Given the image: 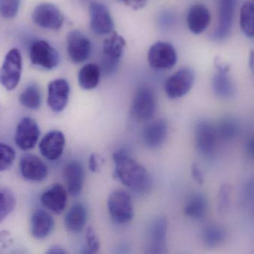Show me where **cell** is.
<instances>
[{
	"instance_id": "obj_1",
	"label": "cell",
	"mask_w": 254,
	"mask_h": 254,
	"mask_svg": "<svg viewBox=\"0 0 254 254\" xmlns=\"http://www.w3.org/2000/svg\"><path fill=\"white\" fill-rule=\"evenodd\" d=\"M116 177L135 192L143 194L151 187V178L143 166L129 155L126 149L114 153Z\"/></svg>"
},
{
	"instance_id": "obj_2",
	"label": "cell",
	"mask_w": 254,
	"mask_h": 254,
	"mask_svg": "<svg viewBox=\"0 0 254 254\" xmlns=\"http://www.w3.org/2000/svg\"><path fill=\"white\" fill-rule=\"evenodd\" d=\"M126 43L124 38L115 32H112L104 41L102 70L106 75L115 72L123 56Z\"/></svg>"
},
{
	"instance_id": "obj_3",
	"label": "cell",
	"mask_w": 254,
	"mask_h": 254,
	"mask_svg": "<svg viewBox=\"0 0 254 254\" xmlns=\"http://www.w3.org/2000/svg\"><path fill=\"white\" fill-rule=\"evenodd\" d=\"M108 209L113 221L117 224H126L133 217L131 197L125 191H115L108 199Z\"/></svg>"
},
{
	"instance_id": "obj_4",
	"label": "cell",
	"mask_w": 254,
	"mask_h": 254,
	"mask_svg": "<svg viewBox=\"0 0 254 254\" xmlns=\"http://www.w3.org/2000/svg\"><path fill=\"white\" fill-rule=\"evenodd\" d=\"M21 73V55L18 50L13 49L7 53L0 70V84L8 91L14 90L20 82Z\"/></svg>"
},
{
	"instance_id": "obj_5",
	"label": "cell",
	"mask_w": 254,
	"mask_h": 254,
	"mask_svg": "<svg viewBox=\"0 0 254 254\" xmlns=\"http://www.w3.org/2000/svg\"><path fill=\"white\" fill-rule=\"evenodd\" d=\"M156 106L157 100L154 91L149 87H141L133 96L130 114L138 121H146L154 116Z\"/></svg>"
},
{
	"instance_id": "obj_6",
	"label": "cell",
	"mask_w": 254,
	"mask_h": 254,
	"mask_svg": "<svg viewBox=\"0 0 254 254\" xmlns=\"http://www.w3.org/2000/svg\"><path fill=\"white\" fill-rule=\"evenodd\" d=\"M194 139L197 151L204 157H211L215 153L218 143L216 128L210 122L202 120L194 127Z\"/></svg>"
},
{
	"instance_id": "obj_7",
	"label": "cell",
	"mask_w": 254,
	"mask_h": 254,
	"mask_svg": "<svg viewBox=\"0 0 254 254\" xmlns=\"http://www.w3.org/2000/svg\"><path fill=\"white\" fill-rule=\"evenodd\" d=\"M194 81L193 71L190 68H182L166 80L165 91L170 99H179L190 91Z\"/></svg>"
},
{
	"instance_id": "obj_8",
	"label": "cell",
	"mask_w": 254,
	"mask_h": 254,
	"mask_svg": "<svg viewBox=\"0 0 254 254\" xmlns=\"http://www.w3.org/2000/svg\"><path fill=\"white\" fill-rule=\"evenodd\" d=\"M148 60L153 69H170L176 64V51L169 43L157 42L150 48Z\"/></svg>"
},
{
	"instance_id": "obj_9",
	"label": "cell",
	"mask_w": 254,
	"mask_h": 254,
	"mask_svg": "<svg viewBox=\"0 0 254 254\" xmlns=\"http://www.w3.org/2000/svg\"><path fill=\"white\" fill-rule=\"evenodd\" d=\"M167 231L168 223L166 218L158 217L151 221L147 232L148 245L145 251L147 254H160L166 252Z\"/></svg>"
},
{
	"instance_id": "obj_10",
	"label": "cell",
	"mask_w": 254,
	"mask_h": 254,
	"mask_svg": "<svg viewBox=\"0 0 254 254\" xmlns=\"http://www.w3.org/2000/svg\"><path fill=\"white\" fill-rule=\"evenodd\" d=\"M30 59L33 64L47 69L56 67L60 62L57 50L45 41H37L32 44Z\"/></svg>"
},
{
	"instance_id": "obj_11",
	"label": "cell",
	"mask_w": 254,
	"mask_h": 254,
	"mask_svg": "<svg viewBox=\"0 0 254 254\" xmlns=\"http://www.w3.org/2000/svg\"><path fill=\"white\" fill-rule=\"evenodd\" d=\"M35 23L43 29L59 30L64 23V16L60 10L53 4L38 5L33 12Z\"/></svg>"
},
{
	"instance_id": "obj_12",
	"label": "cell",
	"mask_w": 254,
	"mask_h": 254,
	"mask_svg": "<svg viewBox=\"0 0 254 254\" xmlns=\"http://www.w3.org/2000/svg\"><path fill=\"white\" fill-rule=\"evenodd\" d=\"M41 135L39 126L33 119L24 117L19 123L15 135L17 146L23 151L32 149Z\"/></svg>"
},
{
	"instance_id": "obj_13",
	"label": "cell",
	"mask_w": 254,
	"mask_h": 254,
	"mask_svg": "<svg viewBox=\"0 0 254 254\" xmlns=\"http://www.w3.org/2000/svg\"><path fill=\"white\" fill-rule=\"evenodd\" d=\"M90 26L97 35H108L114 32V24L109 10L100 2H92L90 6Z\"/></svg>"
},
{
	"instance_id": "obj_14",
	"label": "cell",
	"mask_w": 254,
	"mask_h": 254,
	"mask_svg": "<svg viewBox=\"0 0 254 254\" xmlns=\"http://www.w3.org/2000/svg\"><path fill=\"white\" fill-rule=\"evenodd\" d=\"M70 87L65 79H56L48 86L47 103L52 111L56 113L63 111L69 102Z\"/></svg>"
},
{
	"instance_id": "obj_15",
	"label": "cell",
	"mask_w": 254,
	"mask_h": 254,
	"mask_svg": "<svg viewBox=\"0 0 254 254\" xmlns=\"http://www.w3.org/2000/svg\"><path fill=\"white\" fill-rule=\"evenodd\" d=\"M67 47L69 58L75 64L85 62L91 53L90 40L79 31H72L69 34Z\"/></svg>"
},
{
	"instance_id": "obj_16",
	"label": "cell",
	"mask_w": 254,
	"mask_h": 254,
	"mask_svg": "<svg viewBox=\"0 0 254 254\" xmlns=\"http://www.w3.org/2000/svg\"><path fill=\"white\" fill-rule=\"evenodd\" d=\"M66 139L64 134L59 130H51L44 136L40 142L41 154L49 160H58L63 154Z\"/></svg>"
},
{
	"instance_id": "obj_17",
	"label": "cell",
	"mask_w": 254,
	"mask_h": 254,
	"mask_svg": "<svg viewBox=\"0 0 254 254\" xmlns=\"http://www.w3.org/2000/svg\"><path fill=\"white\" fill-rule=\"evenodd\" d=\"M20 169L25 179L30 181H44L48 175V169L45 163L37 156L26 154L20 158Z\"/></svg>"
},
{
	"instance_id": "obj_18",
	"label": "cell",
	"mask_w": 254,
	"mask_h": 254,
	"mask_svg": "<svg viewBox=\"0 0 254 254\" xmlns=\"http://www.w3.org/2000/svg\"><path fill=\"white\" fill-rule=\"evenodd\" d=\"M236 6V0H219V23L214 33V38L215 39L224 40L230 35L234 19Z\"/></svg>"
},
{
	"instance_id": "obj_19",
	"label": "cell",
	"mask_w": 254,
	"mask_h": 254,
	"mask_svg": "<svg viewBox=\"0 0 254 254\" xmlns=\"http://www.w3.org/2000/svg\"><path fill=\"white\" fill-rule=\"evenodd\" d=\"M41 203L56 215L62 213L67 202L66 190L63 186L56 184L46 190L41 197Z\"/></svg>"
},
{
	"instance_id": "obj_20",
	"label": "cell",
	"mask_w": 254,
	"mask_h": 254,
	"mask_svg": "<svg viewBox=\"0 0 254 254\" xmlns=\"http://www.w3.org/2000/svg\"><path fill=\"white\" fill-rule=\"evenodd\" d=\"M167 135L166 122L163 120H157L145 126L142 132V140L145 146L153 149L161 146Z\"/></svg>"
},
{
	"instance_id": "obj_21",
	"label": "cell",
	"mask_w": 254,
	"mask_h": 254,
	"mask_svg": "<svg viewBox=\"0 0 254 254\" xmlns=\"http://www.w3.org/2000/svg\"><path fill=\"white\" fill-rule=\"evenodd\" d=\"M64 178L68 192L71 195H79L84 182V169L79 161L69 162L64 169Z\"/></svg>"
},
{
	"instance_id": "obj_22",
	"label": "cell",
	"mask_w": 254,
	"mask_h": 254,
	"mask_svg": "<svg viewBox=\"0 0 254 254\" xmlns=\"http://www.w3.org/2000/svg\"><path fill=\"white\" fill-rule=\"evenodd\" d=\"M211 17L209 10L205 5L196 4L190 8L187 14L189 29L194 35H200L209 26Z\"/></svg>"
},
{
	"instance_id": "obj_23",
	"label": "cell",
	"mask_w": 254,
	"mask_h": 254,
	"mask_svg": "<svg viewBox=\"0 0 254 254\" xmlns=\"http://www.w3.org/2000/svg\"><path fill=\"white\" fill-rule=\"evenodd\" d=\"M55 221L49 212L38 209L32 214L31 218V232L36 239L47 238L54 229Z\"/></svg>"
},
{
	"instance_id": "obj_24",
	"label": "cell",
	"mask_w": 254,
	"mask_h": 254,
	"mask_svg": "<svg viewBox=\"0 0 254 254\" xmlns=\"http://www.w3.org/2000/svg\"><path fill=\"white\" fill-rule=\"evenodd\" d=\"M87 212L85 206L81 203H75L65 215V227L71 233H81L87 222Z\"/></svg>"
},
{
	"instance_id": "obj_25",
	"label": "cell",
	"mask_w": 254,
	"mask_h": 254,
	"mask_svg": "<svg viewBox=\"0 0 254 254\" xmlns=\"http://www.w3.org/2000/svg\"><path fill=\"white\" fill-rule=\"evenodd\" d=\"M228 69L220 67L218 73L212 79V90L218 97L230 99L235 94V87L227 74Z\"/></svg>"
},
{
	"instance_id": "obj_26",
	"label": "cell",
	"mask_w": 254,
	"mask_h": 254,
	"mask_svg": "<svg viewBox=\"0 0 254 254\" xmlns=\"http://www.w3.org/2000/svg\"><path fill=\"white\" fill-rule=\"evenodd\" d=\"M101 69L98 65L88 64L83 66L78 72L80 87L86 90L96 88L100 81Z\"/></svg>"
},
{
	"instance_id": "obj_27",
	"label": "cell",
	"mask_w": 254,
	"mask_h": 254,
	"mask_svg": "<svg viewBox=\"0 0 254 254\" xmlns=\"http://www.w3.org/2000/svg\"><path fill=\"white\" fill-rule=\"evenodd\" d=\"M208 201L206 196L201 193L191 196L185 206V214L194 219H201L207 211Z\"/></svg>"
},
{
	"instance_id": "obj_28",
	"label": "cell",
	"mask_w": 254,
	"mask_h": 254,
	"mask_svg": "<svg viewBox=\"0 0 254 254\" xmlns=\"http://www.w3.org/2000/svg\"><path fill=\"white\" fill-rule=\"evenodd\" d=\"M216 128L218 139L223 141H231L239 134V125L232 117H224L220 120Z\"/></svg>"
},
{
	"instance_id": "obj_29",
	"label": "cell",
	"mask_w": 254,
	"mask_h": 254,
	"mask_svg": "<svg viewBox=\"0 0 254 254\" xmlns=\"http://www.w3.org/2000/svg\"><path fill=\"white\" fill-rule=\"evenodd\" d=\"M20 102L28 109L38 110L41 108L42 96L39 87L36 84H29L20 96Z\"/></svg>"
},
{
	"instance_id": "obj_30",
	"label": "cell",
	"mask_w": 254,
	"mask_h": 254,
	"mask_svg": "<svg viewBox=\"0 0 254 254\" xmlns=\"http://www.w3.org/2000/svg\"><path fill=\"white\" fill-rule=\"evenodd\" d=\"M241 29L248 38L254 35V5L252 2L244 4L240 11Z\"/></svg>"
},
{
	"instance_id": "obj_31",
	"label": "cell",
	"mask_w": 254,
	"mask_h": 254,
	"mask_svg": "<svg viewBox=\"0 0 254 254\" xmlns=\"http://www.w3.org/2000/svg\"><path fill=\"white\" fill-rule=\"evenodd\" d=\"M227 233L223 227L218 225H210L203 230L202 239L203 243L209 248H215L225 241Z\"/></svg>"
},
{
	"instance_id": "obj_32",
	"label": "cell",
	"mask_w": 254,
	"mask_h": 254,
	"mask_svg": "<svg viewBox=\"0 0 254 254\" xmlns=\"http://www.w3.org/2000/svg\"><path fill=\"white\" fill-rule=\"evenodd\" d=\"M16 203L14 193L9 189L0 186V223L12 212Z\"/></svg>"
},
{
	"instance_id": "obj_33",
	"label": "cell",
	"mask_w": 254,
	"mask_h": 254,
	"mask_svg": "<svg viewBox=\"0 0 254 254\" xmlns=\"http://www.w3.org/2000/svg\"><path fill=\"white\" fill-rule=\"evenodd\" d=\"M15 157L14 148L7 144L0 142V172L8 170L14 163Z\"/></svg>"
},
{
	"instance_id": "obj_34",
	"label": "cell",
	"mask_w": 254,
	"mask_h": 254,
	"mask_svg": "<svg viewBox=\"0 0 254 254\" xmlns=\"http://www.w3.org/2000/svg\"><path fill=\"white\" fill-rule=\"evenodd\" d=\"M20 0H0V15L4 18L12 19L18 12Z\"/></svg>"
},
{
	"instance_id": "obj_35",
	"label": "cell",
	"mask_w": 254,
	"mask_h": 254,
	"mask_svg": "<svg viewBox=\"0 0 254 254\" xmlns=\"http://www.w3.org/2000/svg\"><path fill=\"white\" fill-rule=\"evenodd\" d=\"M86 241H87V248L84 251L85 254H95L99 251L100 248V242L96 235V231L92 227H88L86 232Z\"/></svg>"
},
{
	"instance_id": "obj_36",
	"label": "cell",
	"mask_w": 254,
	"mask_h": 254,
	"mask_svg": "<svg viewBox=\"0 0 254 254\" xmlns=\"http://www.w3.org/2000/svg\"><path fill=\"white\" fill-rule=\"evenodd\" d=\"M230 187L227 184H224L220 189L218 197V206L220 212H224L228 209L230 205Z\"/></svg>"
},
{
	"instance_id": "obj_37",
	"label": "cell",
	"mask_w": 254,
	"mask_h": 254,
	"mask_svg": "<svg viewBox=\"0 0 254 254\" xmlns=\"http://www.w3.org/2000/svg\"><path fill=\"white\" fill-rule=\"evenodd\" d=\"M120 1L133 10L141 9L145 6L147 2V0H120Z\"/></svg>"
},
{
	"instance_id": "obj_38",
	"label": "cell",
	"mask_w": 254,
	"mask_h": 254,
	"mask_svg": "<svg viewBox=\"0 0 254 254\" xmlns=\"http://www.w3.org/2000/svg\"><path fill=\"white\" fill-rule=\"evenodd\" d=\"M191 176L194 181H197L198 184H203V175L202 171L200 170L197 164H193L191 166Z\"/></svg>"
},
{
	"instance_id": "obj_39",
	"label": "cell",
	"mask_w": 254,
	"mask_h": 254,
	"mask_svg": "<svg viewBox=\"0 0 254 254\" xmlns=\"http://www.w3.org/2000/svg\"><path fill=\"white\" fill-rule=\"evenodd\" d=\"M89 169L92 172H98L99 169V159L97 155L92 154L89 160Z\"/></svg>"
},
{
	"instance_id": "obj_40",
	"label": "cell",
	"mask_w": 254,
	"mask_h": 254,
	"mask_svg": "<svg viewBox=\"0 0 254 254\" xmlns=\"http://www.w3.org/2000/svg\"><path fill=\"white\" fill-rule=\"evenodd\" d=\"M47 254H66V252L63 249V248H61V247L57 246H53L50 248V249L47 251Z\"/></svg>"
},
{
	"instance_id": "obj_41",
	"label": "cell",
	"mask_w": 254,
	"mask_h": 254,
	"mask_svg": "<svg viewBox=\"0 0 254 254\" xmlns=\"http://www.w3.org/2000/svg\"><path fill=\"white\" fill-rule=\"evenodd\" d=\"M8 235H9V233H8V232H0V243H1L2 242H4V241L6 240V239H8Z\"/></svg>"
},
{
	"instance_id": "obj_42",
	"label": "cell",
	"mask_w": 254,
	"mask_h": 254,
	"mask_svg": "<svg viewBox=\"0 0 254 254\" xmlns=\"http://www.w3.org/2000/svg\"><path fill=\"white\" fill-rule=\"evenodd\" d=\"M85 1H88V0H85Z\"/></svg>"
}]
</instances>
